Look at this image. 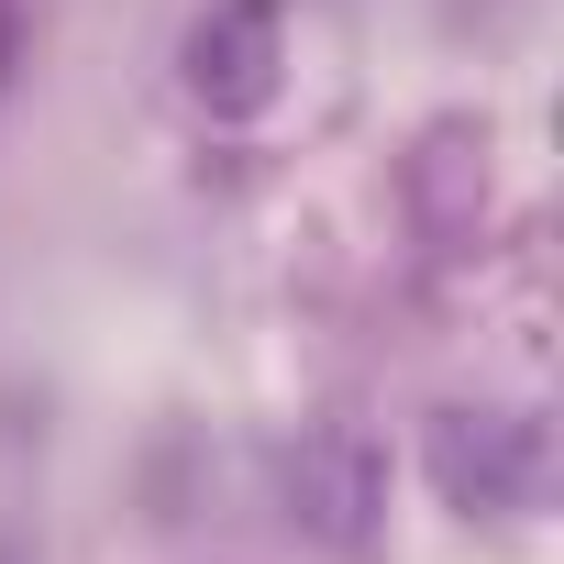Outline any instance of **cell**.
<instances>
[{
	"label": "cell",
	"mask_w": 564,
	"mask_h": 564,
	"mask_svg": "<svg viewBox=\"0 0 564 564\" xmlns=\"http://www.w3.org/2000/svg\"><path fill=\"white\" fill-rule=\"evenodd\" d=\"M432 487L454 509H531V487H542L531 421H476V410L432 421Z\"/></svg>",
	"instance_id": "1"
},
{
	"label": "cell",
	"mask_w": 564,
	"mask_h": 564,
	"mask_svg": "<svg viewBox=\"0 0 564 564\" xmlns=\"http://www.w3.org/2000/svg\"><path fill=\"white\" fill-rule=\"evenodd\" d=\"M188 89L210 111H265V89H276V0H221L188 34Z\"/></svg>",
	"instance_id": "2"
},
{
	"label": "cell",
	"mask_w": 564,
	"mask_h": 564,
	"mask_svg": "<svg viewBox=\"0 0 564 564\" xmlns=\"http://www.w3.org/2000/svg\"><path fill=\"white\" fill-rule=\"evenodd\" d=\"M289 498H300V520H311V531H333V542H366V531H377V498H388V476H377V454H366L355 432H311V443L289 454Z\"/></svg>",
	"instance_id": "3"
}]
</instances>
